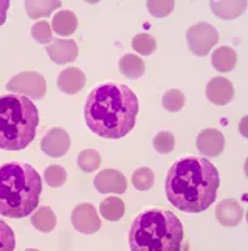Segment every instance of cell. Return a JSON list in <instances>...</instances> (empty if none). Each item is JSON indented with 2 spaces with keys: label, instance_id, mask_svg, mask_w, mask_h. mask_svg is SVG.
<instances>
[{
  "label": "cell",
  "instance_id": "cell-1",
  "mask_svg": "<svg viewBox=\"0 0 248 251\" xmlns=\"http://www.w3.org/2000/svg\"><path fill=\"white\" fill-rule=\"evenodd\" d=\"M138 98L123 84H101L90 92L84 107L89 129L106 140H118L127 135L137 121Z\"/></svg>",
  "mask_w": 248,
  "mask_h": 251
},
{
  "label": "cell",
  "instance_id": "cell-2",
  "mask_svg": "<svg viewBox=\"0 0 248 251\" xmlns=\"http://www.w3.org/2000/svg\"><path fill=\"white\" fill-rule=\"evenodd\" d=\"M221 178L213 163L206 158L188 157L169 168L165 188L171 205L197 214L214 203Z\"/></svg>",
  "mask_w": 248,
  "mask_h": 251
},
{
  "label": "cell",
  "instance_id": "cell-3",
  "mask_svg": "<svg viewBox=\"0 0 248 251\" xmlns=\"http://www.w3.org/2000/svg\"><path fill=\"white\" fill-rule=\"evenodd\" d=\"M42 180L28 163L11 161L0 166V214L11 219L30 216L37 208Z\"/></svg>",
  "mask_w": 248,
  "mask_h": 251
},
{
  "label": "cell",
  "instance_id": "cell-4",
  "mask_svg": "<svg viewBox=\"0 0 248 251\" xmlns=\"http://www.w3.org/2000/svg\"><path fill=\"white\" fill-rule=\"evenodd\" d=\"M182 242V222L168 209H145L133 219L129 231V245L133 251H177Z\"/></svg>",
  "mask_w": 248,
  "mask_h": 251
},
{
  "label": "cell",
  "instance_id": "cell-5",
  "mask_svg": "<svg viewBox=\"0 0 248 251\" xmlns=\"http://www.w3.org/2000/svg\"><path fill=\"white\" fill-rule=\"evenodd\" d=\"M39 126V110L24 95L0 96V149L21 151L30 144Z\"/></svg>",
  "mask_w": 248,
  "mask_h": 251
},
{
  "label": "cell",
  "instance_id": "cell-6",
  "mask_svg": "<svg viewBox=\"0 0 248 251\" xmlns=\"http://www.w3.org/2000/svg\"><path fill=\"white\" fill-rule=\"evenodd\" d=\"M186 39L193 54L203 57L209 54L211 48L217 44L219 34L216 28L208 22H197L193 26H189V30L186 31Z\"/></svg>",
  "mask_w": 248,
  "mask_h": 251
},
{
  "label": "cell",
  "instance_id": "cell-7",
  "mask_svg": "<svg viewBox=\"0 0 248 251\" xmlns=\"http://www.w3.org/2000/svg\"><path fill=\"white\" fill-rule=\"evenodd\" d=\"M6 89L13 93L30 96L33 100H42L47 92V84L39 72H24L8 81Z\"/></svg>",
  "mask_w": 248,
  "mask_h": 251
},
{
  "label": "cell",
  "instance_id": "cell-8",
  "mask_svg": "<svg viewBox=\"0 0 248 251\" xmlns=\"http://www.w3.org/2000/svg\"><path fill=\"white\" fill-rule=\"evenodd\" d=\"M72 225L82 234H93L99 231L101 220L97 209L90 203H82L76 206L72 212Z\"/></svg>",
  "mask_w": 248,
  "mask_h": 251
},
{
  "label": "cell",
  "instance_id": "cell-9",
  "mask_svg": "<svg viewBox=\"0 0 248 251\" xmlns=\"http://www.w3.org/2000/svg\"><path fill=\"white\" fill-rule=\"evenodd\" d=\"M93 185H95V189L101 192V194H110V192L123 194V192H126L127 189V180L120 171L104 169L95 177Z\"/></svg>",
  "mask_w": 248,
  "mask_h": 251
},
{
  "label": "cell",
  "instance_id": "cell-10",
  "mask_svg": "<svg viewBox=\"0 0 248 251\" xmlns=\"http://www.w3.org/2000/svg\"><path fill=\"white\" fill-rule=\"evenodd\" d=\"M69 148H70V137L62 129H53L50 132H47L41 141V149L44 151V153L53 158H59L65 155Z\"/></svg>",
  "mask_w": 248,
  "mask_h": 251
},
{
  "label": "cell",
  "instance_id": "cell-11",
  "mask_svg": "<svg viewBox=\"0 0 248 251\" xmlns=\"http://www.w3.org/2000/svg\"><path fill=\"white\" fill-rule=\"evenodd\" d=\"M47 54L54 64L73 62L79 54L78 44L70 39H53L45 48Z\"/></svg>",
  "mask_w": 248,
  "mask_h": 251
},
{
  "label": "cell",
  "instance_id": "cell-12",
  "mask_svg": "<svg viewBox=\"0 0 248 251\" xmlns=\"http://www.w3.org/2000/svg\"><path fill=\"white\" fill-rule=\"evenodd\" d=\"M197 149L206 157H217L225 149L223 135L216 129H205L197 137Z\"/></svg>",
  "mask_w": 248,
  "mask_h": 251
},
{
  "label": "cell",
  "instance_id": "cell-13",
  "mask_svg": "<svg viewBox=\"0 0 248 251\" xmlns=\"http://www.w3.org/2000/svg\"><path fill=\"white\" fill-rule=\"evenodd\" d=\"M206 96L216 105H226L234 98V87L225 78H214L206 85Z\"/></svg>",
  "mask_w": 248,
  "mask_h": 251
},
{
  "label": "cell",
  "instance_id": "cell-14",
  "mask_svg": "<svg viewBox=\"0 0 248 251\" xmlns=\"http://www.w3.org/2000/svg\"><path fill=\"white\" fill-rule=\"evenodd\" d=\"M244 217V209L239 201L233 199H225L216 208V219L223 226H236Z\"/></svg>",
  "mask_w": 248,
  "mask_h": 251
},
{
  "label": "cell",
  "instance_id": "cell-15",
  "mask_svg": "<svg viewBox=\"0 0 248 251\" xmlns=\"http://www.w3.org/2000/svg\"><path fill=\"white\" fill-rule=\"evenodd\" d=\"M85 85V75L82 70L76 69V67H69L61 72L58 76V87L59 90L67 95L79 93Z\"/></svg>",
  "mask_w": 248,
  "mask_h": 251
},
{
  "label": "cell",
  "instance_id": "cell-16",
  "mask_svg": "<svg viewBox=\"0 0 248 251\" xmlns=\"http://www.w3.org/2000/svg\"><path fill=\"white\" fill-rule=\"evenodd\" d=\"M78 28V17L69 9H62L58 14H54L51 21V30L59 36H70Z\"/></svg>",
  "mask_w": 248,
  "mask_h": 251
},
{
  "label": "cell",
  "instance_id": "cell-17",
  "mask_svg": "<svg viewBox=\"0 0 248 251\" xmlns=\"http://www.w3.org/2000/svg\"><path fill=\"white\" fill-rule=\"evenodd\" d=\"M213 65L219 72H231L236 62H237V54L231 47H219L216 51H213Z\"/></svg>",
  "mask_w": 248,
  "mask_h": 251
},
{
  "label": "cell",
  "instance_id": "cell-18",
  "mask_svg": "<svg viewBox=\"0 0 248 251\" xmlns=\"http://www.w3.org/2000/svg\"><path fill=\"white\" fill-rule=\"evenodd\" d=\"M31 225L42 231V233H50L56 226V216L51 208L49 206H41L33 211L31 216Z\"/></svg>",
  "mask_w": 248,
  "mask_h": 251
},
{
  "label": "cell",
  "instance_id": "cell-19",
  "mask_svg": "<svg viewBox=\"0 0 248 251\" xmlns=\"http://www.w3.org/2000/svg\"><path fill=\"white\" fill-rule=\"evenodd\" d=\"M120 72L127 79H138L145 73V62L135 54H126L120 59Z\"/></svg>",
  "mask_w": 248,
  "mask_h": 251
},
{
  "label": "cell",
  "instance_id": "cell-20",
  "mask_svg": "<svg viewBox=\"0 0 248 251\" xmlns=\"http://www.w3.org/2000/svg\"><path fill=\"white\" fill-rule=\"evenodd\" d=\"M124 211H126V206H124V201L120 197L104 199L101 206H99L101 216L106 220H110V222L120 220L124 216Z\"/></svg>",
  "mask_w": 248,
  "mask_h": 251
},
{
  "label": "cell",
  "instance_id": "cell-21",
  "mask_svg": "<svg viewBox=\"0 0 248 251\" xmlns=\"http://www.w3.org/2000/svg\"><path fill=\"white\" fill-rule=\"evenodd\" d=\"M58 8H61V2H58V0H53V2H47V0H42V2L28 0V2H25V9H26L28 17L30 19L49 16Z\"/></svg>",
  "mask_w": 248,
  "mask_h": 251
},
{
  "label": "cell",
  "instance_id": "cell-22",
  "mask_svg": "<svg viewBox=\"0 0 248 251\" xmlns=\"http://www.w3.org/2000/svg\"><path fill=\"white\" fill-rule=\"evenodd\" d=\"M211 9L221 19H236L245 9V2H213Z\"/></svg>",
  "mask_w": 248,
  "mask_h": 251
},
{
  "label": "cell",
  "instance_id": "cell-23",
  "mask_svg": "<svg viewBox=\"0 0 248 251\" xmlns=\"http://www.w3.org/2000/svg\"><path fill=\"white\" fill-rule=\"evenodd\" d=\"M155 174L150 168H140L132 174V185L138 191H148L154 186Z\"/></svg>",
  "mask_w": 248,
  "mask_h": 251
},
{
  "label": "cell",
  "instance_id": "cell-24",
  "mask_svg": "<svg viewBox=\"0 0 248 251\" xmlns=\"http://www.w3.org/2000/svg\"><path fill=\"white\" fill-rule=\"evenodd\" d=\"M132 47L138 54L149 56V54H152L155 51L157 42L154 39V36H150L148 33H141V34H137L132 39Z\"/></svg>",
  "mask_w": 248,
  "mask_h": 251
},
{
  "label": "cell",
  "instance_id": "cell-25",
  "mask_svg": "<svg viewBox=\"0 0 248 251\" xmlns=\"http://www.w3.org/2000/svg\"><path fill=\"white\" fill-rule=\"evenodd\" d=\"M78 165L82 171L85 172H92L97 171L101 165V155L98 151L95 149H85L79 153L78 157Z\"/></svg>",
  "mask_w": 248,
  "mask_h": 251
},
{
  "label": "cell",
  "instance_id": "cell-26",
  "mask_svg": "<svg viewBox=\"0 0 248 251\" xmlns=\"http://www.w3.org/2000/svg\"><path fill=\"white\" fill-rule=\"evenodd\" d=\"M44 178L47 181V185L50 188H59L62 186L67 180V171L61 166H50L47 168L44 172Z\"/></svg>",
  "mask_w": 248,
  "mask_h": 251
},
{
  "label": "cell",
  "instance_id": "cell-27",
  "mask_svg": "<svg viewBox=\"0 0 248 251\" xmlns=\"http://www.w3.org/2000/svg\"><path fill=\"white\" fill-rule=\"evenodd\" d=\"M185 105V95L177 90H168L163 96V107L169 112H178Z\"/></svg>",
  "mask_w": 248,
  "mask_h": 251
},
{
  "label": "cell",
  "instance_id": "cell-28",
  "mask_svg": "<svg viewBox=\"0 0 248 251\" xmlns=\"http://www.w3.org/2000/svg\"><path fill=\"white\" fill-rule=\"evenodd\" d=\"M175 146V137L171 132H158L154 138V148L160 153L173 152Z\"/></svg>",
  "mask_w": 248,
  "mask_h": 251
},
{
  "label": "cell",
  "instance_id": "cell-29",
  "mask_svg": "<svg viewBox=\"0 0 248 251\" xmlns=\"http://www.w3.org/2000/svg\"><path fill=\"white\" fill-rule=\"evenodd\" d=\"M16 248V236L6 222L0 220V251H9Z\"/></svg>",
  "mask_w": 248,
  "mask_h": 251
},
{
  "label": "cell",
  "instance_id": "cell-30",
  "mask_svg": "<svg viewBox=\"0 0 248 251\" xmlns=\"http://www.w3.org/2000/svg\"><path fill=\"white\" fill-rule=\"evenodd\" d=\"M31 36L39 44H50L53 41V30L49 25V22L41 21L31 28Z\"/></svg>",
  "mask_w": 248,
  "mask_h": 251
},
{
  "label": "cell",
  "instance_id": "cell-31",
  "mask_svg": "<svg viewBox=\"0 0 248 251\" xmlns=\"http://www.w3.org/2000/svg\"><path fill=\"white\" fill-rule=\"evenodd\" d=\"M174 2H148V9L152 16L155 17H166L174 9Z\"/></svg>",
  "mask_w": 248,
  "mask_h": 251
},
{
  "label": "cell",
  "instance_id": "cell-32",
  "mask_svg": "<svg viewBox=\"0 0 248 251\" xmlns=\"http://www.w3.org/2000/svg\"><path fill=\"white\" fill-rule=\"evenodd\" d=\"M9 8V0H0V26L6 21V13Z\"/></svg>",
  "mask_w": 248,
  "mask_h": 251
}]
</instances>
